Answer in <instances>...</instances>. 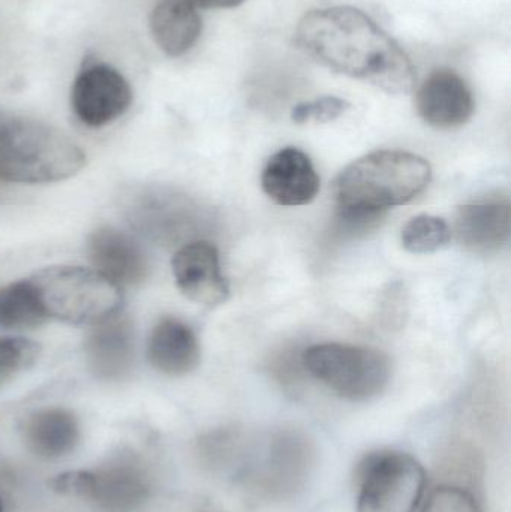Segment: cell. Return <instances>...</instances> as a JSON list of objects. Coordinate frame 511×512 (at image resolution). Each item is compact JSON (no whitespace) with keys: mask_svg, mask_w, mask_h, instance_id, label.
Returning <instances> with one entry per match:
<instances>
[{"mask_svg":"<svg viewBox=\"0 0 511 512\" xmlns=\"http://www.w3.org/2000/svg\"><path fill=\"white\" fill-rule=\"evenodd\" d=\"M0 512H3V504H2V501H0Z\"/></svg>","mask_w":511,"mask_h":512,"instance_id":"obj_26","label":"cell"},{"mask_svg":"<svg viewBox=\"0 0 511 512\" xmlns=\"http://www.w3.org/2000/svg\"><path fill=\"white\" fill-rule=\"evenodd\" d=\"M42 312L68 324H99L119 313L122 288L92 268L54 265L29 277Z\"/></svg>","mask_w":511,"mask_h":512,"instance_id":"obj_4","label":"cell"},{"mask_svg":"<svg viewBox=\"0 0 511 512\" xmlns=\"http://www.w3.org/2000/svg\"><path fill=\"white\" fill-rule=\"evenodd\" d=\"M453 231L444 219L432 215L414 216L402 230V246L414 255H428L446 248Z\"/></svg>","mask_w":511,"mask_h":512,"instance_id":"obj_20","label":"cell"},{"mask_svg":"<svg viewBox=\"0 0 511 512\" xmlns=\"http://www.w3.org/2000/svg\"><path fill=\"white\" fill-rule=\"evenodd\" d=\"M72 110L81 123L101 128L119 119L132 102L128 81L113 66L84 63L72 86Z\"/></svg>","mask_w":511,"mask_h":512,"instance_id":"obj_9","label":"cell"},{"mask_svg":"<svg viewBox=\"0 0 511 512\" xmlns=\"http://www.w3.org/2000/svg\"><path fill=\"white\" fill-rule=\"evenodd\" d=\"M350 102L338 96H323L311 102L296 105L291 111V119L297 125L308 123H329L347 113Z\"/></svg>","mask_w":511,"mask_h":512,"instance_id":"obj_22","label":"cell"},{"mask_svg":"<svg viewBox=\"0 0 511 512\" xmlns=\"http://www.w3.org/2000/svg\"><path fill=\"white\" fill-rule=\"evenodd\" d=\"M423 512H480L476 499L461 487L444 486L432 493Z\"/></svg>","mask_w":511,"mask_h":512,"instance_id":"obj_23","label":"cell"},{"mask_svg":"<svg viewBox=\"0 0 511 512\" xmlns=\"http://www.w3.org/2000/svg\"><path fill=\"white\" fill-rule=\"evenodd\" d=\"M95 270L117 285H137L149 274V258L140 243L125 231L113 227L99 228L87 243Z\"/></svg>","mask_w":511,"mask_h":512,"instance_id":"obj_14","label":"cell"},{"mask_svg":"<svg viewBox=\"0 0 511 512\" xmlns=\"http://www.w3.org/2000/svg\"><path fill=\"white\" fill-rule=\"evenodd\" d=\"M45 321L29 279L0 288V328H33Z\"/></svg>","mask_w":511,"mask_h":512,"instance_id":"obj_19","label":"cell"},{"mask_svg":"<svg viewBox=\"0 0 511 512\" xmlns=\"http://www.w3.org/2000/svg\"><path fill=\"white\" fill-rule=\"evenodd\" d=\"M23 436L27 447L36 456L60 459L77 447L80 426L77 417L68 409H39L24 421Z\"/></svg>","mask_w":511,"mask_h":512,"instance_id":"obj_17","label":"cell"},{"mask_svg":"<svg viewBox=\"0 0 511 512\" xmlns=\"http://www.w3.org/2000/svg\"><path fill=\"white\" fill-rule=\"evenodd\" d=\"M177 288L201 306L215 307L227 301L230 286L222 274L219 252L212 243L192 242L182 246L171 261Z\"/></svg>","mask_w":511,"mask_h":512,"instance_id":"obj_10","label":"cell"},{"mask_svg":"<svg viewBox=\"0 0 511 512\" xmlns=\"http://www.w3.org/2000/svg\"><path fill=\"white\" fill-rule=\"evenodd\" d=\"M150 29L168 56H182L194 47L203 29L198 9L185 0H161L150 15Z\"/></svg>","mask_w":511,"mask_h":512,"instance_id":"obj_18","label":"cell"},{"mask_svg":"<svg viewBox=\"0 0 511 512\" xmlns=\"http://www.w3.org/2000/svg\"><path fill=\"white\" fill-rule=\"evenodd\" d=\"M302 363L317 381L351 402L380 396L392 378L390 358L368 346L320 343L303 352Z\"/></svg>","mask_w":511,"mask_h":512,"instance_id":"obj_5","label":"cell"},{"mask_svg":"<svg viewBox=\"0 0 511 512\" xmlns=\"http://www.w3.org/2000/svg\"><path fill=\"white\" fill-rule=\"evenodd\" d=\"M296 42L326 68L390 95L413 92L416 86L410 57L360 9L333 6L308 12L297 24Z\"/></svg>","mask_w":511,"mask_h":512,"instance_id":"obj_1","label":"cell"},{"mask_svg":"<svg viewBox=\"0 0 511 512\" xmlns=\"http://www.w3.org/2000/svg\"><path fill=\"white\" fill-rule=\"evenodd\" d=\"M86 164L83 149L53 126L0 113V180L54 183L75 176Z\"/></svg>","mask_w":511,"mask_h":512,"instance_id":"obj_3","label":"cell"},{"mask_svg":"<svg viewBox=\"0 0 511 512\" xmlns=\"http://www.w3.org/2000/svg\"><path fill=\"white\" fill-rule=\"evenodd\" d=\"M84 349L89 369L96 378L122 379L134 366L135 333L131 319L114 315L95 324Z\"/></svg>","mask_w":511,"mask_h":512,"instance_id":"obj_15","label":"cell"},{"mask_svg":"<svg viewBox=\"0 0 511 512\" xmlns=\"http://www.w3.org/2000/svg\"><path fill=\"white\" fill-rule=\"evenodd\" d=\"M41 348L23 337H0V388L35 366Z\"/></svg>","mask_w":511,"mask_h":512,"instance_id":"obj_21","label":"cell"},{"mask_svg":"<svg viewBox=\"0 0 511 512\" xmlns=\"http://www.w3.org/2000/svg\"><path fill=\"white\" fill-rule=\"evenodd\" d=\"M200 512H221V511H216V510H207V508H206V510H201Z\"/></svg>","mask_w":511,"mask_h":512,"instance_id":"obj_25","label":"cell"},{"mask_svg":"<svg viewBox=\"0 0 511 512\" xmlns=\"http://www.w3.org/2000/svg\"><path fill=\"white\" fill-rule=\"evenodd\" d=\"M511 207L504 198L465 204L458 210L455 234L471 254H498L510 240Z\"/></svg>","mask_w":511,"mask_h":512,"instance_id":"obj_13","label":"cell"},{"mask_svg":"<svg viewBox=\"0 0 511 512\" xmlns=\"http://www.w3.org/2000/svg\"><path fill=\"white\" fill-rule=\"evenodd\" d=\"M185 2L200 11V9L236 8V6L242 5L245 0H185Z\"/></svg>","mask_w":511,"mask_h":512,"instance_id":"obj_24","label":"cell"},{"mask_svg":"<svg viewBox=\"0 0 511 512\" xmlns=\"http://www.w3.org/2000/svg\"><path fill=\"white\" fill-rule=\"evenodd\" d=\"M264 194L284 207L312 203L320 191V177L311 158L297 147H285L270 156L261 174Z\"/></svg>","mask_w":511,"mask_h":512,"instance_id":"obj_11","label":"cell"},{"mask_svg":"<svg viewBox=\"0 0 511 512\" xmlns=\"http://www.w3.org/2000/svg\"><path fill=\"white\" fill-rule=\"evenodd\" d=\"M419 116L438 129L465 125L476 110L473 92L461 75L437 69L420 86L416 98Z\"/></svg>","mask_w":511,"mask_h":512,"instance_id":"obj_12","label":"cell"},{"mask_svg":"<svg viewBox=\"0 0 511 512\" xmlns=\"http://www.w3.org/2000/svg\"><path fill=\"white\" fill-rule=\"evenodd\" d=\"M429 162L404 150H378L348 165L335 183L336 209L386 215L425 192Z\"/></svg>","mask_w":511,"mask_h":512,"instance_id":"obj_2","label":"cell"},{"mask_svg":"<svg viewBox=\"0 0 511 512\" xmlns=\"http://www.w3.org/2000/svg\"><path fill=\"white\" fill-rule=\"evenodd\" d=\"M48 486L59 495L86 499L102 512H135L152 492L143 466L126 456L116 457L95 471L57 475Z\"/></svg>","mask_w":511,"mask_h":512,"instance_id":"obj_7","label":"cell"},{"mask_svg":"<svg viewBox=\"0 0 511 512\" xmlns=\"http://www.w3.org/2000/svg\"><path fill=\"white\" fill-rule=\"evenodd\" d=\"M149 360L168 376H185L197 369L200 343L194 330L176 318H164L153 328L149 339Z\"/></svg>","mask_w":511,"mask_h":512,"instance_id":"obj_16","label":"cell"},{"mask_svg":"<svg viewBox=\"0 0 511 512\" xmlns=\"http://www.w3.org/2000/svg\"><path fill=\"white\" fill-rule=\"evenodd\" d=\"M245 456L240 474L246 486L269 496H285L302 486L311 468L312 451L308 441L296 433H278L263 448Z\"/></svg>","mask_w":511,"mask_h":512,"instance_id":"obj_8","label":"cell"},{"mask_svg":"<svg viewBox=\"0 0 511 512\" xmlns=\"http://www.w3.org/2000/svg\"><path fill=\"white\" fill-rule=\"evenodd\" d=\"M425 489V468L416 457L377 451L357 471V512H416Z\"/></svg>","mask_w":511,"mask_h":512,"instance_id":"obj_6","label":"cell"}]
</instances>
